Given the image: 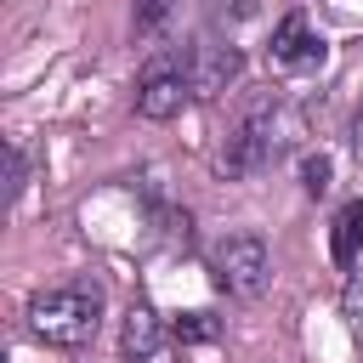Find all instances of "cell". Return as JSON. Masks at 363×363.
Listing matches in <instances>:
<instances>
[{
  "label": "cell",
  "instance_id": "6da1fadb",
  "mask_svg": "<svg viewBox=\"0 0 363 363\" xmlns=\"http://www.w3.org/2000/svg\"><path fill=\"white\" fill-rule=\"evenodd\" d=\"M102 284L91 278H74V284H57V289H40L28 301V329L34 340L57 346V352H85L102 329Z\"/></svg>",
  "mask_w": 363,
  "mask_h": 363
},
{
  "label": "cell",
  "instance_id": "30bf717a",
  "mask_svg": "<svg viewBox=\"0 0 363 363\" xmlns=\"http://www.w3.org/2000/svg\"><path fill=\"white\" fill-rule=\"evenodd\" d=\"M170 11H176V0H136L130 6V23H136V34H159L170 23Z\"/></svg>",
  "mask_w": 363,
  "mask_h": 363
},
{
  "label": "cell",
  "instance_id": "9c48e42d",
  "mask_svg": "<svg viewBox=\"0 0 363 363\" xmlns=\"http://www.w3.org/2000/svg\"><path fill=\"white\" fill-rule=\"evenodd\" d=\"M301 187H306L312 199H323V193L335 187V159H329V153H306V159H301Z\"/></svg>",
  "mask_w": 363,
  "mask_h": 363
},
{
  "label": "cell",
  "instance_id": "5bb4252c",
  "mask_svg": "<svg viewBox=\"0 0 363 363\" xmlns=\"http://www.w3.org/2000/svg\"><path fill=\"white\" fill-rule=\"evenodd\" d=\"M357 153H363V113H357Z\"/></svg>",
  "mask_w": 363,
  "mask_h": 363
},
{
  "label": "cell",
  "instance_id": "4fadbf2b",
  "mask_svg": "<svg viewBox=\"0 0 363 363\" xmlns=\"http://www.w3.org/2000/svg\"><path fill=\"white\" fill-rule=\"evenodd\" d=\"M176 335H182V340H210L216 323H204V312H193V323H176Z\"/></svg>",
  "mask_w": 363,
  "mask_h": 363
},
{
  "label": "cell",
  "instance_id": "7c38bea8",
  "mask_svg": "<svg viewBox=\"0 0 363 363\" xmlns=\"http://www.w3.org/2000/svg\"><path fill=\"white\" fill-rule=\"evenodd\" d=\"M28 187V153H23V142H11V199Z\"/></svg>",
  "mask_w": 363,
  "mask_h": 363
},
{
  "label": "cell",
  "instance_id": "52a82bcc",
  "mask_svg": "<svg viewBox=\"0 0 363 363\" xmlns=\"http://www.w3.org/2000/svg\"><path fill=\"white\" fill-rule=\"evenodd\" d=\"M357 250H363V199H346L329 227V255L335 267H357Z\"/></svg>",
  "mask_w": 363,
  "mask_h": 363
},
{
  "label": "cell",
  "instance_id": "7a4b0ae2",
  "mask_svg": "<svg viewBox=\"0 0 363 363\" xmlns=\"http://www.w3.org/2000/svg\"><path fill=\"white\" fill-rule=\"evenodd\" d=\"M272 153H278V96L261 91V96H250V102L238 108V119H233V130H227L216 164H221V176L244 182V176L267 170Z\"/></svg>",
  "mask_w": 363,
  "mask_h": 363
},
{
  "label": "cell",
  "instance_id": "3957f363",
  "mask_svg": "<svg viewBox=\"0 0 363 363\" xmlns=\"http://www.w3.org/2000/svg\"><path fill=\"white\" fill-rule=\"evenodd\" d=\"M210 272H216V284H221L233 301H261L267 284H272L267 238H261V233H227V238L210 250Z\"/></svg>",
  "mask_w": 363,
  "mask_h": 363
},
{
  "label": "cell",
  "instance_id": "8992f818",
  "mask_svg": "<svg viewBox=\"0 0 363 363\" xmlns=\"http://www.w3.org/2000/svg\"><path fill=\"white\" fill-rule=\"evenodd\" d=\"M267 62L284 68V74H306V68L323 62V34L312 28L306 11H289V17L272 28V40H267Z\"/></svg>",
  "mask_w": 363,
  "mask_h": 363
},
{
  "label": "cell",
  "instance_id": "8fae6325",
  "mask_svg": "<svg viewBox=\"0 0 363 363\" xmlns=\"http://www.w3.org/2000/svg\"><path fill=\"white\" fill-rule=\"evenodd\" d=\"M340 312H346L352 335L363 340V267H352V278H346V289H340Z\"/></svg>",
  "mask_w": 363,
  "mask_h": 363
},
{
  "label": "cell",
  "instance_id": "5b68a950",
  "mask_svg": "<svg viewBox=\"0 0 363 363\" xmlns=\"http://www.w3.org/2000/svg\"><path fill=\"white\" fill-rule=\"evenodd\" d=\"M119 357L125 363H176V329L147 301H136L119 323Z\"/></svg>",
  "mask_w": 363,
  "mask_h": 363
},
{
  "label": "cell",
  "instance_id": "277c9868",
  "mask_svg": "<svg viewBox=\"0 0 363 363\" xmlns=\"http://www.w3.org/2000/svg\"><path fill=\"white\" fill-rule=\"evenodd\" d=\"M193 96V74L176 62V57H153L136 79V113L142 119H176Z\"/></svg>",
  "mask_w": 363,
  "mask_h": 363
},
{
  "label": "cell",
  "instance_id": "ba28073f",
  "mask_svg": "<svg viewBox=\"0 0 363 363\" xmlns=\"http://www.w3.org/2000/svg\"><path fill=\"white\" fill-rule=\"evenodd\" d=\"M233 74H238V51H233V45H204V51H199L193 91H199V96H216V91L233 85Z\"/></svg>",
  "mask_w": 363,
  "mask_h": 363
}]
</instances>
